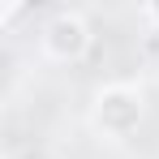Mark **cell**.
I'll use <instances>...</instances> for the list:
<instances>
[{
	"label": "cell",
	"instance_id": "1",
	"mask_svg": "<svg viewBox=\"0 0 159 159\" xmlns=\"http://www.w3.org/2000/svg\"><path fill=\"white\" fill-rule=\"evenodd\" d=\"M142 120V95L133 86H103L95 95V125L107 138H129Z\"/></svg>",
	"mask_w": 159,
	"mask_h": 159
},
{
	"label": "cell",
	"instance_id": "2",
	"mask_svg": "<svg viewBox=\"0 0 159 159\" xmlns=\"http://www.w3.org/2000/svg\"><path fill=\"white\" fill-rule=\"evenodd\" d=\"M90 48V26L82 13H56L52 22L43 26V52L52 60H78L82 52Z\"/></svg>",
	"mask_w": 159,
	"mask_h": 159
},
{
	"label": "cell",
	"instance_id": "3",
	"mask_svg": "<svg viewBox=\"0 0 159 159\" xmlns=\"http://www.w3.org/2000/svg\"><path fill=\"white\" fill-rule=\"evenodd\" d=\"M146 17H151V22H159V4H151V9H146Z\"/></svg>",
	"mask_w": 159,
	"mask_h": 159
}]
</instances>
